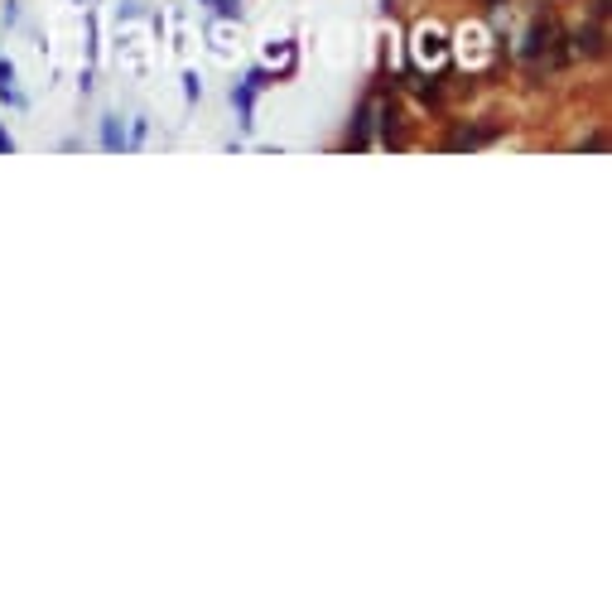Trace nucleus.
Returning <instances> with one entry per match:
<instances>
[{
  "label": "nucleus",
  "instance_id": "obj_3",
  "mask_svg": "<svg viewBox=\"0 0 612 612\" xmlns=\"http://www.w3.org/2000/svg\"><path fill=\"white\" fill-rule=\"evenodd\" d=\"M555 39H559V29H555V25H535V29H531V44H525V58H540Z\"/></svg>",
  "mask_w": 612,
  "mask_h": 612
},
{
  "label": "nucleus",
  "instance_id": "obj_9",
  "mask_svg": "<svg viewBox=\"0 0 612 612\" xmlns=\"http://www.w3.org/2000/svg\"><path fill=\"white\" fill-rule=\"evenodd\" d=\"M183 92H189V101H198V97H202V82H198V73H183Z\"/></svg>",
  "mask_w": 612,
  "mask_h": 612
},
{
  "label": "nucleus",
  "instance_id": "obj_1",
  "mask_svg": "<svg viewBox=\"0 0 612 612\" xmlns=\"http://www.w3.org/2000/svg\"><path fill=\"white\" fill-rule=\"evenodd\" d=\"M101 150H107V155H121V150H126V126H121V116H107V121H101Z\"/></svg>",
  "mask_w": 612,
  "mask_h": 612
},
{
  "label": "nucleus",
  "instance_id": "obj_2",
  "mask_svg": "<svg viewBox=\"0 0 612 612\" xmlns=\"http://www.w3.org/2000/svg\"><path fill=\"white\" fill-rule=\"evenodd\" d=\"M0 97H5V107H25L20 88H15V63L10 58H0Z\"/></svg>",
  "mask_w": 612,
  "mask_h": 612
},
{
  "label": "nucleus",
  "instance_id": "obj_7",
  "mask_svg": "<svg viewBox=\"0 0 612 612\" xmlns=\"http://www.w3.org/2000/svg\"><path fill=\"white\" fill-rule=\"evenodd\" d=\"M208 5L223 15V20H236V15H242V0H208Z\"/></svg>",
  "mask_w": 612,
  "mask_h": 612
},
{
  "label": "nucleus",
  "instance_id": "obj_4",
  "mask_svg": "<svg viewBox=\"0 0 612 612\" xmlns=\"http://www.w3.org/2000/svg\"><path fill=\"white\" fill-rule=\"evenodd\" d=\"M492 135H497V126H487V130H458L453 135V150H472V145H482V140H492Z\"/></svg>",
  "mask_w": 612,
  "mask_h": 612
},
{
  "label": "nucleus",
  "instance_id": "obj_8",
  "mask_svg": "<svg viewBox=\"0 0 612 612\" xmlns=\"http://www.w3.org/2000/svg\"><path fill=\"white\" fill-rule=\"evenodd\" d=\"M420 44H424V48H420L424 58H439V54H444V48H439V44H444L439 34H420Z\"/></svg>",
  "mask_w": 612,
  "mask_h": 612
},
{
  "label": "nucleus",
  "instance_id": "obj_10",
  "mask_svg": "<svg viewBox=\"0 0 612 612\" xmlns=\"http://www.w3.org/2000/svg\"><path fill=\"white\" fill-rule=\"evenodd\" d=\"M381 135H386V140L396 135V107H386V111H381Z\"/></svg>",
  "mask_w": 612,
  "mask_h": 612
},
{
  "label": "nucleus",
  "instance_id": "obj_5",
  "mask_svg": "<svg viewBox=\"0 0 612 612\" xmlns=\"http://www.w3.org/2000/svg\"><path fill=\"white\" fill-rule=\"evenodd\" d=\"M367 126H371V107H362V111H357V130H352V145H357V150L367 145Z\"/></svg>",
  "mask_w": 612,
  "mask_h": 612
},
{
  "label": "nucleus",
  "instance_id": "obj_6",
  "mask_svg": "<svg viewBox=\"0 0 612 612\" xmlns=\"http://www.w3.org/2000/svg\"><path fill=\"white\" fill-rule=\"evenodd\" d=\"M579 48H584V54H603V39H598V29H579Z\"/></svg>",
  "mask_w": 612,
  "mask_h": 612
},
{
  "label": "nucleus",
  "instance_id": "obj_11",
  "mask_svg": "<svg viewBox=\"0 0 612 612\" xmlns=\"http://www.w3.org/2000/svg\"><path fill=\"white\" fill-rule=\"evenodd\" d=\"M10 150H15V140H10V130L0 126V155H10Z\"/></svg>",
  "mask_w": 612,
  "mask_h": 612
}]
</instances>
